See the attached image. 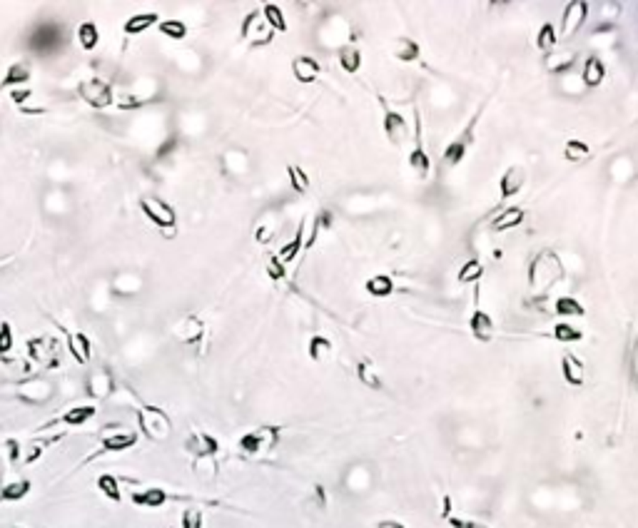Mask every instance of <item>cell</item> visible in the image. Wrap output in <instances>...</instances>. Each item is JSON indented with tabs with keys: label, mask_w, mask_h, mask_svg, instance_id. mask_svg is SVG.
Masks as SVG:
<instances>
[{
	"label": "cell",
	"mask_w": 638,
	"mask_h": 528,
	"mask_svg": "<svg viewBox=\"0 0 638 528\" xmlns=\"http://www.w3.org/2000/svg\"><path fill=\"white\" fill-rule=\"evenodd\" d=\"M135 414H138L140 431H143L150 441H167L170 434H172V422H170V417L163 412V409L140 402V407L135 409Z\"/></svg>",
	"instance_id": "1"
},
{
	"label": "cell",
	"mask_w": 638,
	"mask_h": 528,
	"mask_svg": "<svg viewBox=\"0 0 638 528\" xmlns=\"http://www.w3.org/2000/svg\"><path fill=\"white\" fill-rule=\"evenodd\" d=\"M77 92H80L82 102H87L95 110H105V107H110L115 102L113 85L105 82L102 77H87V80H82L77 85Z\"/></svg>",
	"instance_id": "2"
},
{
	"label": "cell",
	"mask_w": 638,
	"mask_h": 528,
	"mask_svg": "<svg viewBox=\"0 0 638 528\" xmlns=\"http://www.w3.org/2000/svg\"><path fill=\"white\" fill-rule=\"evenodd\" d=\"M55 391H57L55 381L45 379V376H33V379H26L18 384L16 394H18V399H23V402L43 407V404H48L53 396H55Z\"/></svg>",
	"instance_id": "3"
},
{
	"label": "cell",
	"mask_w": 638,
	"mask_h": 528,
	"mask_svg": "<svg viewBox=\"0 0 638 528\" xmlns=\"http://www.w3.org/2000/svg\"><path fill=\"white\" fill-rule=\"evenodd\" d=\"M277 441H280V427H260L255 431H247L240 439V451L257 456V453H265L270 449H275Z\"/></svg>",
	"instance_id": "4"
},
{
	"label": "cell",
	"mask_w": 638,
	"mask_h": 528,
	"mask_svg": "<svg viewBox=\"0 0 638 528\" xmlns=\"http://www.w3.org/2000/svg\"><path fill=\"white\" fill-rule=\"evenodd\" d=\"M140 209L145 212V217L160 229H172L177 224V212L170 202L160 197H143L140 199Z\"/></svg>",
	"instance_id": "5"
},
{
	"label": "cell",
	"mask_w": 638,
	"mask_h": 528,
	"mask_svg": "<svg viewBox=\"0 0 638 528\" xmlns=\"http://www.w3.org/2000/svg\"><path fill=\"white\" fill-rule=\"evenodd\" d=\"M272 35H275V31H272L270 23L265 21V16L260 11L250 13L245 18V23H242V38L250 40L252 45H267L272 40Z\"/></svg>",
	"instance_id": "6"
},
{
	"label": "cell",
	"mask_w": 638,
	"mask_h": 528,
	"mask_svg": "<svg viewBox=\"0 0 638 528\" xmlns=\"http://www.w3.org/2000/svg\"><path fill=\"white\" fill-rule=\"evenodd\" d=\"M115 389H118V381L113 379V374H110L108 369L90 371V376H87V396H90V399H95V402H108V399H113Z\"/></svg>",
	"instance_id": "7"
},
{
	"label": "cell",
	"mask_w": 638,
	"mask_h": 528,
	"mask_svg": "<svg viewBox=\"0 0 638 528\" xmlns=\"http://www.w3.org/2000/svg\"><path fill=\"white\" fill-rule=\"evenodd\" d=\"M185 451H189L194 456V461H202V458H215V453L220 451V441H217L212 434L204 431H192L185 441Z\"/></svg>",
	"instance_id": "8"
},
{
	"label": "cell",
	"mask_w": 638,
	"mask_h": 528,
	"mask_svg": "<svg viewBox=\"0 0 638 528\" xmlns=\"http://www.w3.org/2000/svg\"><path fill=\"white\" fill-rule=\"evenodd\" d=\"M28 351H31V359L38 361V364L55 366L57 341L50 339V336H31V339H28Z\"/></svg>",
	"instance_id": "9"
},
{
	"label": "cell",
	"mask_w": 638,
	"mask_h": 528,
	"mask_svg": "<svg viewBox=\"0 0 638 528\" xmlns=\"http://www.w3.org/2000/svg\"><path fill=\"white\" fill-rule=\"evenodd\" d=\"M57 326H60V321H57ZM60 331L65 334L67 339V351L72 354V359L77 361V364H87L92 356V341L87 334H82V331H67L65 326H60Z\"/></svg>",
	"instance_id": "10"
},
{
	"label": "cell",
	"mask_w": 638,
	"mask_h": 528,
	"mask_svg": "<svg viewBox=\"0 0 638 528\" xmlns=\"http://www.w3.org/2000/svg\"><path fill=\"white\" fill-rule=\"evenodd\" d=\"M138 444V434L135 431H125V429H118L113 434H105L100 439V453H118V451H128Z\"/></svg>",
	"instance_id": "11"
},
{
	"label": "cell",
	"mask_w": 638,
	"mask_h": 528,
	"mask_svg": "<svg viewBox=\"0 0 638 528\" xmlns=\"http://www.w3.org/2000/svg\"><path fill=\"white\" fill-rule=\"evenodd\" d=\"M526 185V167H521V165H514V167H509L504 175H501V182H499V189H501V197H514L516 192H519L521 187Z\"/></svg>",
	"instance_id": "12"
},
{
	"label": "cell",
	"mask_w": 638,
	"mask_h": 528,
	"mask_svg": "<svg viewBox=\"0 0 638 528\" xmlns=\"http://www.w3.org/2000/svg\"><path fill=\"white\" fill-rule=\"evenodd\" d=\"M586 13H588V6L586 3H581V0H576V3H568L566 13H563V28L561 33L563 35H573V33L581 28V23L586 21Z\"/></svg>",
	"instance_id": "13"
},
{
	"label": "cell",
	"mask_w": 638,
	"mask_h": 528,
	"mask_svg": "<svg viewBox=\"0 0 638 528\" xmlns=\"http://www.w3.org/2000/svg\"><path fill=\"white\" fill-rule=\"evenodd\" d=\"M31 72H33V67H31V62L28 60L11 62V67L6 70V77H3L0 87H13V90H16V87L26 85V82L31 80Z\"/></svg>",
	"instance_id": "14"
},
{
	"label": "cell",
	"mask_w": 638,
	"mask_h": 528,
	"mask_svg": "<svg viewBox=\"0 0 638 528\" xmlns=\"http://www.w3.org/2000/svg\"><path fill=\"white\" fill-rule=\"evenodd\" d=\"M175 334H177V339L185 341V344H194V341L202 339L204 324L197 319V317H185V319L175 326Z\"/></svg>",
	"instance_id": "15"
},
{
	"label": "cell",
	"mask_w": 638,
	"mask_h": 528,
	"mask_svg": "<svg viewBox=\"0 0 638 528\" xmlns=\"http://www.w3.org/2000/svg\"><path fill=\"white\" fill-rule=\"evenodd\" d=\"M319 70H322L319 62L309 55H299L292 60V72H295V77L299 82H314L317 75H319Z\"/></svg>",
	"instance_id": "16"
},
{
	"label": "cell",
	"mask_w": 638,
	"mask_h": 528,
	"mask_svg": "<svg viewBox=\"0 0 638 528\" xmlns=\"http://www.w3.org/2000/svg\"><path fill=\"white\" fill-rule=\"evenodd\" d=\"M561 371H563V379H566L571 386H581L583 379H586V366H583V361H578L573 354L561 356Z\"/></svg>",
	"instance_id": "17"
},
{
	"label": "cell",
	"mask_w": 638,
	"mask_h": 528,
	"mask_svg": "<svg viewBox=\"0 0 638 528\" xmlns=\"http://www.w3.org/2000/svg\"><path fill=\"white\" fill-rule=\"evenodd\" d=\"M167 501H170V493L163 491V488H145V491L133 493V503L143 508H160Z\"/></svg>",
	"instance_id": "18"
},
{
	"label": "cell",
	"mask_w": 638,
	"mask_h": 528,
	"mask_svg": "<svg viewBox=\"0 0 638 528\" xmlns=\"http://www.w3.org/2000/svg\"><path fill=\"white\" fill-rule=\"evenodd\" d=\"M92 417H95V407H90V404H82V407L67 409V412L62 414L60 419H57V424H65V427H82V424H87Z\"/></svg>",
	"instance_id": "19"
},
{
	"label": "cell",
	"mask_w": 638,
	"mask_h": 528,
	"mask_svg": "<svg viewBox=\"0 0 638 528\" xmlns=\"http://www.w3.org/2000/svg\"><path fill=\"white\" fill-rule=\"evenodd\" d=\"M158 23H160L158 13H138V16H130L128 21H125V33H128V35H140V33L158 26Z\"/></svg>",
	"instance_id": "20"
},
{
	"label": "cell",
	"mask_w": 638,
	"mask_h": 528,
	"mask_svg": "<svg viewBox=\"0 0 638 528\" xmlns=\"http://www.w3.org/2000/svg\"><path fill=\"white\" fill-rule=\"evenodd\" d=\"M31 493V481L28 478H18V481H8L6 486L0 488V501H23V498Z\"/></svg>",
	"instance_id": "21"
},
{
	"label": "cell",
	"mask_w": 638,
	"mask_h": 528,
	"mask_svg": "<svg viewBox=\"0 0 638 528\" xmlns=\"http://www.w3.org/2000/svg\"><path fill=\"white\" fill-rule=\"evenodd\" d=\"M97 491L102 493L105 498H110V501H123V488H120V481L118 476H113V473H102V476H97L95 481Z\"/></svg>",
	"instance_id": "22"
},
{
	"label": "cell",
	"mask_w": 638,
	"mask_h": 528,
	"mask_svg": "<svg viewBox=\"0 0 638 528\" xmlns=\"http://www.w3.org/2000/svg\"><path fill=\"white\" fill-rule=\"evenodd\" d=\"M471 334L476 336L479 341H489L491 339V331H494V321H491V317L486 314V312L476 309L474 317H471Z\"/></svg>",
	"instance_id": "23"
},
{
	"label": "cell",
	"mask_w": 638,
	"mask_h": 528,
	"mask_svg": "<svg viewBox=\"0 0 638 528\" xmlns=\"http://www.w3.org/2000/svg\"><path fill=\"white\" fill-rule=\"evenodd\" d=\"M75 38H77V43H80L82 50H95L97 43H100V31H97L95 23L87 21V23H80Z\"/></svg>",
	"instance_id": "24"
},
{
	"label": "cell",
	"mask_w": 638,
	"mask_h": 528,
	"mask_svg": "<svg viewBox=\"0 0 638 528\" xmlns=\"http://www.w3.org/2000/svg\"><path fill=\"white\" fill-rule=\"evenodd\" d=\"M384 130H387L389 140L402 143L404 135H407V122H404V117L397 115V112H387V115H384Z\"/></svg>",
	"instance_id": "25"
},
{
	"label": "cell",
	"mask_w": 638,
	"mask_h": 528,
	"mask_svg": "<svg viewBox=\"0 0 638 528\" xmlns=\"http://www.w3.org/2000/svg\"><path fill=\"white\" fill-rule=\"evenodd\" d=\"M357 376L364 386H369V389H382V379H379L377 369H374V364L369 359H364L357 364Z\"/></svg>",
	"instance_id": "26"
},
{
	"label": "cell",
	"mask_w": 638,
	"mask_h": 528,
	"mask_svg": "<svg viewBox=\"0 0 638 528\" xmlns=\"http://www.w3.org/2000/svg\"><path fill=\"white\" fill-rule=\"evenodd\" d=\"M158 31L163 33L165 38H170V40H182V38L187 35V26H185L182 21H177V18H167V21H160L158 23Z\"/></svg>",
	"instance_id": "27"
},
{
	"label": "cell",
	"mask_w": 638,
	"mask_h": 528,
	"mask_svg": "<svg viewBox=\"0 0 638 528\" xmlns=\"http://www.w3.org/2000/svg\"><path fill=\"white\" fill-rule=\"evenodd\" d=\"M392 53L402 62H412V60H417L419 57V45L414 40H409V38H402V40H394Z\"/></svg>",
	"instance_id": "28"
},
{
	"label": "cell",
	"mask_w": 638,
	"mask_h": 528,
	"mask_svg": "<svg viewBox=\"0 0 638 528\" xmlns=\"http://www.w3.org/2000/svg\"><path fill=\"white\" fill-rule=\"evenodd\" d=\"M603 75H606V67H603V62L598 60V57H588L586 65H583V80H586L588 85H601Z\"/></svg>",
	"instance_id": "29"
},
{
	"label": "cell",
	"mask_w": 638,
	"mask_h": 528,
	"mask_svg": "<svg viewBox=\"0 0 638 528\" xmlns=\"http://www.w3.org/2000/svg\"><path fill=\"white\" fill-rule=\"evenodd\" d=\"M524 222V209L521 207H509L504 214H499V217L494 219V229L496 232H501V229H509V227H516V224Z\"/></svg>",
	"instance_id": "30"
},
{
	"label": "cell",
	"mask_w": 638,
	"mask_h": 528,
	"mask_svg": "<svg viewBox=\"0 0 638 528\" xmlns=\"http://www.w3.org/2000/svg\"><path fill=\"white\" fill-rule=\"evenodd\" d=\"M62 436V434H60ZM60 436H53V439H40V441H31L28 444V449H26V453H23V463H33V461H38V458L43 456V451H45V446H50V444H55V441H60Z\"/></svg>",
	"instance_id": "31"
},
{
	"label": "cell",
	"mask_w": 638,
	"mask_h": 528,
	"mask_svg": "<svg viewBox=\"0 0 638 528\" xmlns=\"http://www.w3.org/2000/svg\"><path fill=\"white\" fill-rule=\"evenodd\" d=\"M563 155H566L568 163H583V160L591 155V150H588V145H583L581 140H568Z\"/></svg>",
	"instance_id": "32"
},
{
	"label": "cell",
	"mask_w": 638,
	"mask_h": 528,
	"mask_svg": "<svg viewBox=\"0 0 638 528\" xmlns=\"http://www.w3.org/2000/svg\"><path fill=\"white\" fill-rule=\"evenodd\" d=\"M556 314H561V317H583L586 314V309H583V307L578 304L573 297H561V299H556Z\"/></svg>",
	"instance_id": "33"
},
{
	"label": "cell",
	"mask_w": 638,
	"mask_h": 528,
	"mask_svg": "<svg viewBox=\"0 0 638 528\" xmlns=\"http://www.w3.org/2000/svg\"><path fill=\"white\" fill-rule=\"evenodd\" d=\"M262 16H265V21L270 23L272 31H287V23H285V13L280 11V6H265L262 8Z\"/></svg>",
	"instance_id": "34"
},
{
	"label": "cell",
	"mask_w": 638,
	"mask_h": 528,
	"mask_svg": "<svg viewBox=\"0 0 638 528\" xmlns=\"http://www.w3.org/2000/svg\"><path fill=\"white\" fill-rule=\"evenodd\" d=\"M339 62H342V67L347 72H357L359 70V65H362V57H359V50L357 48H342V50H339Z\"/></svg>",
	"instance_id": "35"
},
{
	"label": "cell",
	"mask_w": 638,
	"mask_h": 528,
	"mask_svg": "<svg viewBox=\"0 0 638 528\" xmlns=\"http://www.w3.org/2000/svg\"><path fill=\"white\" fill-rule=\"evenodd\" d=\"M392 290H394L392 280L384 277V275H377V277H372V280L367 282V292L369 295H374V297H387Z\"/></svg>",
	"instance_id": "36"
},
{
	"label": "cell",
	"mask_w": 638,
	"mask_h": 528,
	"mask_svg": "<svg viewBox=\"0 0 638 528\" xmlns=\"http://www.w3.org/2000/svg\"><path fill=\"white\" fill-rule=\"evenodd\" d=\"M180 526H182V528H202V526H204V516H202V511H199V508H194V506L185 508V511H182V518H180Z\"/></svg>",
	"instance_id": "37"
},
{
	"label": "cell",
	"mask_w": 638,
	"mask_h": 528,
	"mask_svg": "<svg viewBox=\"0 0 638 528\" xmlns=\"http://www.w3.org/2000/svg\"><path fill=\"white\" fill-rule=\"evenodd\" d=\"M554 336H556L559 341H578L581 339V329H576V326L566 324V321H559L556 326H554Z\"/></svg>",
	"instance_id": "38"
},
{
	"label": "cell",
	"mask_w": 638,
	"mask_h": 528,
	"mask_svg": "<svg viewBox=\"0 0 638 528\" xmlns=\"http://www.w3.org/2000/svg\"><path fill=\"white\" fill-rule=\"evenodd\" d=\"M13 344H16V339H13V326L11 321H0V356H8L13 351Z\"/></svg>",
	"instance_id": "39"
},
{
	"label": "cell",
	"mask_w": 638,
	"mask_h": 528,
	"mask_svg": "<svg viewBox=\"0 0 638 528\" xmlns=\"http://www.w3.org/2000/svg\"><path fill=\"white\" fill-rule=\"evenodd\" d=\"M329 351H332V344H329V339H324V336H314V339L309 341V356L314 361H322Z\"/></svg>",
	"instance_id": "40"
},
{
	"label": "cell",
	"mask_w": 638,
	"mask_h": 528,
	"mask_svg": "<svg viewBox=\"0 0 638 528\" xmlns=\"http://www.w3.org/2000/svg\"><path fill=\"white\" fill-rule=\"evenodd\" d=\"M287 172H290L292 187H295L297 192H307V189H309V177L304 175V170L297 167V165H290V167H287Z\"/></svg>",
	"instance_id": "41"
},
{
	"label": "cell",
	"mask_w": 638,
	"mask_h": 528,
	"mask_svg": "<svg viewBox=\"0 0 638 528\" xmlns=\"http://www.w3.org/2000/svg\"><path fill=\"white\" fill-rule=\"evenodd\" d=\"M537 45L541 48V50H551V48L556 45V33H554V26H551V23H546V26L539 28Z\"/></svg>",
	"instance_id": "42"
},
{
	"label": "cell",
	"mask_w": 638,
	"mask_h": 528,
	"mask_svg": "<svg viewBox=\"0 0 638 528\" xmlns=\"http://www.w3.org/2000/svg\"><path fill=\"white\" fill-rule=\"evenodd\" d=\"M409 165H412V167L417 170L419 175H427V172H429V158L424 155L422 145H417V148H414V153L409 155Z\"/></svg>",
	"instance_id": "43"
},
{
	"label": "cell",
	"mask_w": 638,
	"mask_h": 528,
	"mask_svg": "<svg viewBox=\"0 0 638 528\" xmlns=\"http://www.w3.org/2000/svg\"><path fill=\"white\" fill-rule=\"evenodd\" d=\"M481 272H484L481 262L471 259V262H466L464 267H461V272H459V282H474L476 277H481Z\"/></svg>",
	"instance_id": "44"
},
{
	"label": "cell",
	"mask_w": 638,
	"mask_h": 528,
	"mask_svg": "<svg viewBox=\"0 0 638 528\" xmlns=\"http://www.w3.org/2000/svg\"><path fill=\"white\" fill-rule=\"evenodd\" d=\"M299 247H302V229H299V232H297V237L292 239L290 244H285V247H282V252H280V262L285 264V262H290V259H295V254L299 252Z\"/></svg>",
	"instance_id": "45"
},
{
	"label": "cell",
	"mask_w": 638,
	"mask_h": 528,
	"mask_svg": "<svg viewBox=\"0 0 638 528\" xmlns=\"http://www.w3.org/2000/svg\"><path fill=\"white\" fill-rule=\"evenodd\" d=\"M115 105H118L120 110H140L145 102L140 100V97H135V95H120L118 100H115Z\"/></svg>",
	"instance_id": "46"
},
{
	"label": "cell",
	"mask_w": 638,
	"mask_h": 528,
	"mask_svg": "<svg viewBox=\"0 0 638 528\" xmlns=\"http://www.w3.org/2000/svg\"><path fill=\"white\" fill-rule=\"evenodd\" d=\"M267 275L272 280H282L285 277V264L280 262V257H270V264H267Z\"/></svg>",
	"instance_id": "47"
},
{
	"label": "cell",
	"mask_w": 638,
	"mask_h": 528,
	"mask_svg": "<svg viewBox=\"0 0 638 528\" xmlns=\"http://www.w3.org/2000/svg\"><path fill=\"white\" fill-rule=\"evenodd\" d=\"M571 57L573 55H566V53H563V55H551L549 57V62H546V67L549 70H561V67L571 65Z\"/></svg>",
	"instance_id": "48"
},
{
	"label": "cell",
	"mask_w": 638,
	"mask_h": 528,
	"mask_svg": "<svg viewBox=\"0 0 638 528\" xmlns=\"http://www.w3.org/2000/svg\"><path fill=\"white\" fill-rule=\"evenodd\" d=\"M6 453H8V458H11V463L21 461V441H16V439H8V441H6Z\"/></svg>",
	"instance_id": "49"
},
{
	"label": "cell",
	"mask_w": 638,
	"mask_h": 528,
	"mask_svg": "<svg viewBox=\"0 0 638 528\" xmlns=\"http://www.w3.org/2000/svg\"><path fill=\"white\" fill-rule=\"evenodd\" d=\"M449 526L451 528H489L479 521H466V518H456V516H449Z\"/></svg>",
	"instance_id": "50"
},
{
	"label": "cell",
	"mask_w": 638,
	"mask_h": 528,
	"mask_svg": "<svg viewBox=\"0 0 638 528\" xmlns=\"http://www.w3.org/2000/svg\"><path fill=\"white\" fill-rule=\"evenodd\" d=\"M31 95H33V92L28 90V87H26V90H21V87L11 90V100L16 102V105H26V100H28V97H31Z\"/></svg>",
	"instance_id": "51"
},
{
	"label": "cell",
	"mask_w": 638,
	"mask_h": 528,
	"mask_svg": "<svg viewBox=\"0 0 638 528\" xmlns=\"http://www.w3.org/2000/svg\"><path fill=\"white\" fill-rule=\"evenodd\" d=\"M377 528H407L402 521H394V518H387V521H379Z\"/></svg>",
	"instance_id": "52"
},
{
	"label": "cell",
	"mask_w": 638,
	"mask_h": 528,
	"mask_svg": "<svg viewBox=\"0 0 638 528\" xmlns=\"http://www.w3.org/2000/svg\"><path fill=\"white\" fill-rule=\"evenodd\" d=\"M8 528H21V526H8Z\"/></svg>",
	"instance_id": "53"
}]
</instances>
